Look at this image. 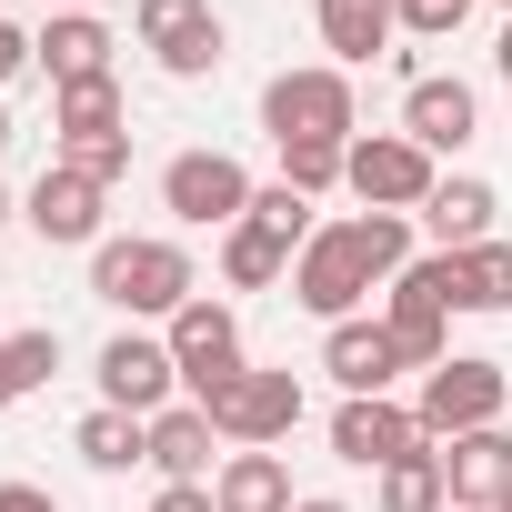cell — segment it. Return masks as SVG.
<instances>
[{"mask_svg":"<svg viewBox=\"0 0 512 512\" xmlns=\"http://www.w3.org/2000/svg\"><path fill=\"white\" fill-rule=\"evenodd\" d=\"M51 131H61V141H111V131H131V121H121V71L51 91Z\"/></svg>","mask_w":512,"mask_h":512,"instance_id":"obj_23","label":"cell"},{"mask_svg":"<svg viewBox=\"0 0 512 512\" xmlns=\"http://www.w3.org/2000/svg\"><path fill=\"white\" fill-rule=\"evenodd\" d=\"M492 81H512V21H502V41H492Z\"/></svg>","mask_w":512,"mask_h":512,"instance_id":"obj_34","label":"cell"},{"mask_svg":"<svg viewBox=\"0 0 512 512\" xmlns=\"http://www.w3.org/2000/svg\"><path fill=\"white\" fill-rule=\"evenodd\" d=\"M161 342H171V362H181V402H221L251 362H241V312L221 302V292H191L171 322H161Z\"/></svg>","mask_w":512,"mask_h":512,"instance_id":"obj_4","label":"cell"},{"mask_svg":"<svg viewBox=\"0 0 512 512\" xmlns=\"http://www.w3.org/2000/svg\"><path fill=\"white\" fill-rule=\"evenodd\" d=\"M71 452L91 462V472H131V462H151V422L141 412H81V432H71Z\"/></svg>","mask_w":512,"mask_h":512,"instance_id":"obj_24","label":"cell"},{"mask_svg":"<svg viewBox=\"0 0 512 512\" xmlns=\"http://www.w3.org/2000/svg\"><path fill=\"white\" fill-rule=\"evenodd\" d=\"M412 272V211H352V221H322L292 262V302L332 332V322H362L372 292H392Z\"/></svg>","mask_w":512,"mask_h":512,"instance_id":"obj_1","label":"cell"},{"mask_svg":"<svg viewBox=\"0 0 512 512\" xmlns=\"http://www.w3.org/2000/svg\"><path fill=\"white\" fill-rule=\"evenodd\" d=\"M292 512H352V502H332V492H302V502H292Z\"/></svg>","mask_w":512,"mask_h":512,"instance_id":"obj_35","label":"cell"},{"mask_svg":"<svg viewBox=\"0 0 512 512\" xmlns=\"http://www.w3.org/2000/svg\"><path fill=\"white\" fill-rule=\"evenodd\" d=\"M292 262H302V241L272 231V221H231L221 231V282L231 292H272V282H292Z\"/></svg>","mask_w":512,"mask_h":512,"instance_id":"obj_20","label":"cell"},{"mask_svg":"<svg viewBox=\"0 0 512 512\" xmlns=\"http://www.w3.org/2000/svg\"><path fill=\"white\" fill-rule=\"evenodd\" d=\"M41 382H61V332L51 322H31V332H0V392H41Z\"/></svg>","mask_w":512,"mask_h":512,"instance_id":"obj_25","label":"cell"},{"mask_svg":"<svg viewBox=\"0 0 512 512\" xmlns=\"http://www.w3.org/2000/svg\"><path fill=\"white\" fill-rule=\"evenodd\" d=\"M342 151H352V141H292V151H282V181H292L302 201H322V191H342Z\"/></svg>","mask_w":512,"mask_h":512,"instance_id":"obj_27","label":"cell"},{"mask_svg":"<svg viewBox=\"0 0 512 512\" xmlns=\"http://www.w3.org/2000/svg\"><path fill=\"white\" fill-rule=\"evenodd\" d=\"M61 11H91V0H61Z\"/></svg>","mask_w":512,"mask_h":512,"instance_id":"obj_38","label":"cell"},{"mask_svg":"<svg viewBox=\"0 0 512 512\" xmlns=\"http://www.w3.org/2000/svg\"><path fill=\"white\" fill-rule=\"evenodd\" d=\"M151 512H221V502H211V482H161Z\"/></svg>","mask_w":512,"mask_h":512,"instance_id":"obj_32","label":"cell"},{"mask_svg":"<svg viewBox=\"0 0 512 512\" xmlns=\"http://www.w3.org/2000/svg\"><path fill=\"white\" fill-rule=\"evenodd\" d=\"M251 181L231 151H171L161 161V211L181 221V231H231V221H251Z\"/></svg>","mask_w":512,"mask_h":512,"instance_id":"obj_5","label":"cell"},{"mask_svg":"<svg viewBox=\"0 0 512 512\" xmlns=\"http://www.w3.org/2000/svg\"><path fill=\"white\" fill-rule=\"evenodd\" d=\"M0 402H11V392H0Z\"/></svg>","mask_w":512,"mask_h":512,"instance_id":"obj_40","label":"cell"},{"mask_svg":"<svg viewBox=\"0 0 512 512\" xmlns=\"http://www.w3.org/2000/svg\"><path fill=\"white\" fill-rule=\"evenodd\" d=\"M101 201H111V191H101L91 171H71V161H51V171L31 181V201H21V221H31V231H41L51 251H101V241H111V231H101Z\"/></svg>","mask_w":512,"mask_h":512,"instance_id":"obj_12","label":"cell"},{"mask_svg":"<svg viewBox=\"0 0 512 512\" xmlns=\"http://www.w3.org/2000/svg\"><path fill=\"white\" fill-rule=\"evenodd\" d=\"M131 31L161 61V81H211L221 51H231V31H221L211 0H131Z\"/></svg>","mask_w":512,"mask_h":512,"instance_id":"obj_7","label":"cell"},{"mask_svg":"<svg viewBox=\"0 0 512 512\" xmlns=\"http://www.w3.org/2000/svg\"><path fill=\"white\" fill-rule=\"evenodd\" d=\"M11 221H21V201H11V191H0V231H11Z\"/></svg>","mask_w":512,"mask_h":512,"instance_id":"obj_37","label":"cell"},{"mask_svg":"<svg viewBox=\"0 0 512 512\" xmlns=\"http://www.w3.org/2000/svg\"><path fill=\"white\" fill-rule=\"evenodd\" d=\"M432 432L412 422V402H392V392H362V402H342L332 412V452L352 462V472H392L402 452H422Z\"/></svg>","mask_w":512,"mask_h":512,"instance_id":"obj_13","label":"cell"},{"mask_svg":"<svg viewBox=\"0 0 512 512\" xmlns=\"http://www.w3.org/2000/svg\"><path fill=\"white\" fill-rule=\"evenodd\" d=\"M392 21H402L412 41H452V31L472 21V0H392Z\"/></svg>","mask_w":512,"mask_h":512,"instance_id":"obj_30","label":"cell"},{"mask_svg":"<svg viewBox=\"0 0 512 512\" xmlns=\"http://www.w3.org/2000/svg\"><path fill=\"white\" fill-rule=\"evenodd\" d=\"M51 161H71V171H91V181L111 191V181H131V131H111V141H61Z\"/></svg>","mask_w":512,"mask_h":512,"instance_id":"obj_28","label":"cell"},{"mask_svg":"<svg viewBox=\"0 0 512 512\" xmlns=\"http://www.w3.org/2000/svg\"><path fill=\"white\" fill-rule=\"evenodd\" d=\"M502 21H512V0H502Z\"/></svg>","mask_w":512,"mask_h":512,"instance_id":"obj_39","label":"cell"},{"mask_svg":"<svg viewBox=\"0 0 512 512\" xmlns=\"http://www.w3.org/2000/svg\"><path fill=\"white\" fill-rule=\"evenodd\" d=\"M432 181H442V161H432L412 131H362V141L342 151V191H352L362 211H422Z\"/></svg>","mask_w":512,"mask_h":512,"instance_id":"obj_6","label":"cell"},{"mask_svg":"<svg viewBox=\"0 0 512 512\" xmlns=\"http://www.w3.org/2000/svg\"><path fill=\"white\" fill-rule=\"evenodd\" d=\"M402 131H412L432 161H452V151L482 141V91H472L462 71H412V81H402Z\"/></svg>","mask_w":512,"mask_h":512,"instance_id":"obj_11","label":"cell"},{"mask_svg":"<svg viewBox=\"0 0 512 512\" xmlns=\"http://www.w3.org/2000/svg\"><path fill=\"white\" fill-rule=\"evenodd\" d=\"M462 312H512V241L462 251Z\"/></svg>","mask_w":512,"mask_h":512,"instance_id":"obj_26","label":"cell"},{"mask_svg":"<svg viewBox=\"0 0 512 512\" xmlns=\"http://www.w3.org/2000/svg\"><path fill=\"white\" fill-rule=\"evenodd\" d=\"M442 482H452V512H502L512 502V432L502 422L452 432L442 442Z\"/></svg>","mask_w":512,"mask_h":512,"instance_id":"obj_14","label":"cell"},{"mask_svg":"<svg viewBox=\"0 0 512 512\" xmlns=\"http://www.w3.org/2000/svg\"><path fill=\"white\" fill-rule=\"evenodd\" d=\"M322 372L342 382V402H362V392H392L412 362H402V342H392L382 322H332V332H322Z\"/></svg>","mask_w":512,"mask_h":512,"instance_id":"obj_15","label":"cell"},{"mask_svg":"<svg viewBox=\"0 0 512 512\" xmlns=\"http://www.w3.org/2000/svg\"><path fill=\"white\" fill-rule=\"evenodd\" d=\"M492 211H502V191H492L482 171H442V181H432V201H422L412 221H422L442 251H472V241H492Z\"/></svg>","mask_w":512,"mask_h":512,"instance_id":"obj_16","label":"cell"},{"mask_svg":"<svg viewBox=\"0 0 512 512\" xmlns=\"http://www.w3.org/2000/svg\"><path fill=\"white\" fill-rule=\"evenodd\" d=\"M151 472H161V482H211V472H221V432H211L201 402L151 412Z\"/></svg>","mask_w":512,"mask_h":512,"instance_id":"obj_19","label":"cell"},{"mask_svg":"<svg viewBox=\"0 0 512 512\" xmlns=\"http://www.w3.org/2000/svg\"><path fill=\"white\" fill-rule=\"evenodd\" d=\"M211 502H221V512H292L302 492H292V462H282V452H221Z\"/></svg>","mask_w":512,"mask_h":512,"instance_id":"obj_21","label":"cell"},{"mask_svg":"<svg viewBox=\"0 0 512 512\" xmlns=\"http://www.w3.org/2000/svg\"><path fill=\"white\" fill-rule=\"evenodd\" d=\"M251 221H272V231H292V241H312L322 221H312V201L292 191V181H262V191H251Z\"/></svg>","mask_w":512,"mask_h":512,"instance_id":"obj_29","label":"cell"},{"mask_svg":"<svg viewBox=\"0 0 512 512\" xmlns=\"http://www.w3.org/2000/svg\"><path fill=\"white\" fill-rule=\"evenodd\" d=\"M11 131H21V121H11V101H0V151H11Z\"/></svg>","mask_w":512,"mask_h":512,"instance_id":"obj_36","label":"cell"},{"mask_svg":"<svg viewBox=\"0 0 512 512\" xmlns=\"http://www.w3.org/2000/svg\"><path fill=\"white\" fill-rule=\"evenodd\" d=\"M91 372H101V402H111V412H141V422H151V412H171V402H181V362H171V342H161V332H141V322H131V332H111Z\"/></svg>","mask_w":512,"mask_h":512,"instance_id":"obj_10","label":"cell"},{"mask_svg":"<svg viewBox=\"0 0 512 512\" xmlns=\"http://www.w3.org/2000/svg\"><path fill=\"white\" fill-rule=\"evenodd\" d=\"M191 292H201L191 251L161 241V231H111V241L91 251V302H111V312H131V322H171Z\"/></svg>","mask_w":512,"mask_h":512,"instance_id":"obj_2","label":"cell"},{"mask_svg":"<svg viewBox=\"0 0 512 512\" xmlns=\"http://www.w3.org/2000/svg\"><path fill=\"white\" fill-rule=\"evenodd\" d=\"M41 41V71H51V91H71V81H101L111 71V21L101 11H51V31H31Z\"/></svg>","mask_w":512,"mask_h":512,"instance_id":"obj_18","label":"cell"},{"mask_svg":"<svg viewBox=\"0 0 512 512\" xmlns=\"http://www.w3.org/2000/svg\"><path fill=\"white\" fill-rule=\"evenodd\" d=\"M312 31H322L332 71H372L402 21H392V0H312Z\"/></svg>","mask_w":512,"mask_h":512,"instance_id":"obj_17","label":"cell"},{"mask_svg":"<svg viewBox=\"0 0 512 512\" xmlns=\"http://www.w3.org/2000/svg\"><path fill=\"white\" fill-rule=\"evenodd\" d=\"M0 512H61V492H41V482H0Z\"/></svg>","mask_w":512,"mask_h":512,"instance_id":"obj_33","label":"cell"},{"mask_svg":"<svg viewBox=\"0 0 512 512\" xmlns=\"http://www.w3.org/2000/svg\"><path fill=\"white\" fill-rule=\"evenodd\" d=\"M502 402H512L502 362H482V352H452L442 372H422V392H412V422H422L432 442H452V432H482V422H502Z\"/></svg>","mask_w":512,"mask_h":512,"instance_id":"obj_8","label":"cell"},{"mask_svg":"<svg viewBox=\"0 0 512 512\" xmlns=\"http://www.w3.org/2000/svg\"><path fill=\"white\" fill-rule=\"evenodd\" d=\"M211 412V432L231 442V452H272V442H292L302 432V372H241L221 402H201Z\"/></svg>","mask_w":512,"mask_h":512,"instance_id":"obj_9","label":"cell"},{"mask_svg":"<svg viewBox=\"0 0 512 512\" xmlns=\"http://www.w3.org/2000/svg\"><path fill=\"white\" fill-rule=\"evenodd\" d=\"M502 512H512V502H502Z\"/></svg>","mask_w":512,"mask_h":512,"instance_id":"obj_41","label":"cell"},{"mask_svg":"<svg viewBox=\"0 0 512 512\" xmlns=\"http://www.w3.org/2000/svg\"><path fill=\"white\" fill-rule=\"evenodd\" d=\"M31 61H41V41H31V31H21L11 11H0V91H11V81H21Z\"/></svg>","mask_w":512,"mask_h":512,"instance_id":"obj_31","label":"cell"},{"mask_svg":"<svg viewBox=\"0 0 512 512\" xmlns=\"http://www.w3.org/2000/svg\"><path fill=\"white\" fill-rule=\"evenodd\" d=\"M262 131H272V151H292V141H362L352 71H332V61L272 71V81H262Z\"/></svg>","mask_w":512,"mask_h":512,"instance_id":"obj_3","label":"cell"},{"mask_svg":"<svg viewBox=\"0 0 512 512\" xmlns=\"http://www.w3.org/2000/svg\"><path fill=\"white\" fill-rule=\"evenodd\" d=\"M372 512H452V482H442V442L402 452L392 472H372Z\"/></svg>","mask_w":512,"mask_h":512,"instance_id":"obj_22","label":"cell"}]
</instances>
